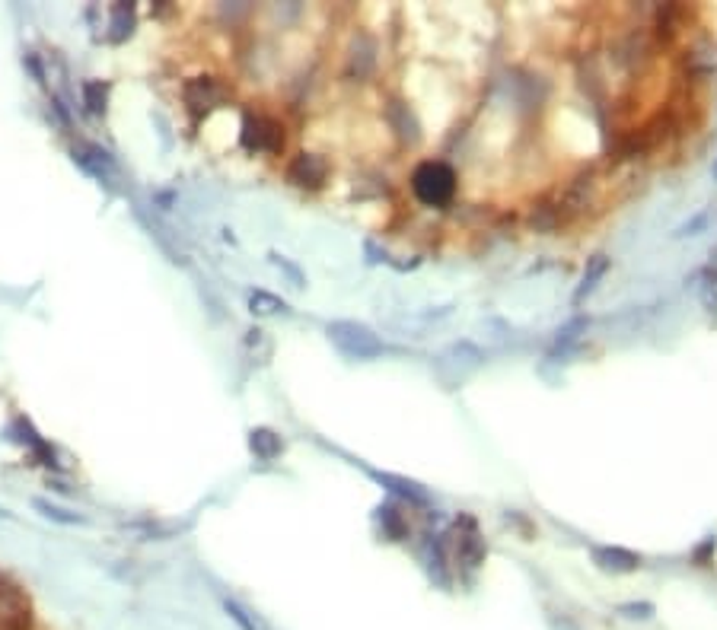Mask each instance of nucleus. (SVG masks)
Listing matches in <instances>:
<instances>
[{
	"mask_svg": "<svg viewBox=\"0 0 717 630\" xmlns=\"http://www.w3.org/2000/svg\"><path fill=\"white\" fill-rule=\"evenodd\" d=\"M242 144L252 153H281L284 147V128L278 118L265 112H246L242 118Z\"/></svg>",
	"mask_w": 717,
	"mask_h": 630,
	"instance_id": "nucleus-4",
	"label": "nucleus"
},
{
	"mask_svg": "<svg viewBox=\"0 0 717 630\" xmlns=\"http://www.w3.org/2000/svg\"><path fill=\"white\" fill-rule=\"evenodd\" d=\"M409 185L421 207H450L460 191V175L447 160H421L411 169Z\"/></svg>",
	"mask_w": 717,
	"mask_h": 630,
	"instance_id": "nucleus-1",
	"label": "nucleus"
},
{
	"mask_svg": "<svg viewBox=\"0 0 717 630\" xmlns=\"http://www.w3.org/2000/svg\"><path fill=\"white\" fill-rule=\"evenodd\" d=\"M619 615L628 617V621H647V617L657 615V609L651 601H625V605H619Z\"/></svg>",
	"mask_w": 717,
	"mask_h": 630,
	"instance_id": "nucleus-19",
	"label": "nucleus"
},
{
	"mask_svg": "<svg viewBox=\"0 0 717 630\" xmlns=\"http://www.w3.org/2000/svg\"><path fill=\"white\" fill-rule=\"evenodd\" d=\"M329 340L348 357V360H376V357L386 354V344L380 340V334H374L367 325L351 322V319L332 322Z\"/></svg>",
	"mask_w": 717,
	"mask_h": 630,
	"instance_id": "nucleus-2",
	"label": "nucleus"
},
{
	"mask_svg": "<svg viewBox=\"0 0 717 630\" xmlns=\"http://www.w3.org/2000/svg\"><path fill=\"white\" fill-rule=\"evenodd\" d=\"M249 449L256 452L262 462H271V458H278L281 452H284V442H281V436L274 433V430L258 427L249 433Z\"/></svg>",
	"mask_w": 717,
	"mask_h": 630,
	"instance_id": "nucleus-13",
	"label": "nucleus"
},
{
	"mask_svg": "<svg viewBox=\"0 0 717 630\" xmlns=\"http://www.w3.org/2000/svg\"><path fill=\"white\" fill-rule=\"evenodd\" d=\"M271 261H274V265H278V268L284 271V274H291V277H293V287H303V274H300V268H297V265H291V261H287L284 255H271Z\"/></svg>",
	"mask_w": 717,
	"mask_h": 630,
	"instance_id": "nucleus-22",
	"label": "nucleus"
},
{
	"mask_svg": "<svg viewBox=\"0 0 717 630\" xmlns=\"http://www.w3.org/2000/svg\"><path fill=\"white\" fill-rule=\"evenodd\" d=\"M287 181L297 185V189L319 191L329 181V163L319 153H297L291 163H287Z\"/></svg>",
	"mask_w": 717,
	"mask_h": 630,
	"instance_id": "nucleus-6",
	"label": "nucleus"
},
{
	"mask_svg": "<svg viewBox=\"0 0 717 630\" xmlns=\"http://www.w3.org/2000/svg\"><path fill=\"white\" fill-rule=\"evenodd\" d=\"M83 102H87V109L93 112V115H103L105 112V87L103 83H83Z\"/></svg>",
	"mask_w": 717,
	"mask_h": 630,
	"instance_id": "nucleus-17",
	"label": "nucleus"
},
{
	"mask_svg": "<svg viewBox=\"0 0 717 630\" xmlns=\"http://www.w3.org/2000/svg\"><path fill=\"white\" fill-rule=\"evenodd\" d=\"M383 118H386L389 130H392L402 144L415 147L418 140H421V122H418L415 109H411L405 99H399V96L386 99V105H383Z\"/></svg>",
	"mask_w": 717,
	"mask_h": 630,
	"instance_id": "nucleus-8",
	"label": "nucleus"
},
{
	"mask_svg": "<svg viewBox=\"0 0 717 630\" xmlns=\"http://www.w3.org/2000/svg\"><path fill=\"white\" fill-rule=\"evenodd\" d=\"M590 558L603 573H635L637 567H641V558H637V554H631V550H625V548H612V544H596V548H590Z\"/></svg>",
	"mask_w": 717,
	"mask_h": 630,
	"instance_id": "nucleus-10",
	"label": "nucleus"
},
{
	"mask_svg": "<svg viewBox=\"0 0 717 630\" xmlns=\"http://www.w3.org/2000/svg\"><path fill=\"white\" fill-rule=\"evenodd\" d=\"M702 306L714 315L717 312V265H711L702 277Z\"/></svg>",
	"mask_w": 717,
	"mask_h": 630,
	"instance_id": "nucleus-16",
	"label": "nucleus"
},
{
	"mask_svg": "<svg viewBox=\"0 0 717 630\" xmlns=\"http://www.w3.org/2000/svg\"><path fill=\"white\" fill-rule=\"evenodd\" d=\"M374 67H376V42L370 36H358L354 38L351 55H348V77L364 80Z\"/></svg>",
	"mask_w": 717,
	"mask_h": 630,
	"instance_id": "nucleus-11",
	"label": "nucleus"
},
{
	"mask_svg": "<svg viewBox=\"0 0 717 630\" xmlns=\"http://www.w3.org/2000/svg\"><path fill=\"white\" fill-rule=\"evenodd\" d=\"M0 630H32L30 601L10 583L0 580Z\"/></svg>",
	"mask_w": 717,
	"mask_h": 630,
	"instance_id": "nucleus-9",
	"label": "nucleus"
},
{
	"mask_svg": "<svg viewBox=\"0 0 717 630\" xmlns=\"http://www.w3.org/2000/svg\"><path fill=\"white\" fill-rule=\"evenodd\" d=\"M376 478L383 481V484H395V491L402 493V497H409V500H425L427 493L421 491V484H415V481H405V478H392V475H376Z\"/></svg>",
	"mask_w": 717,
	"mask_h": 630,
	"instance_id": "nucleus-18",
	"label": "nucleus"
},
{
	"mask_svg": "<svg viewBox=\"0 0 717 630\" xmlns=\"http://www.w3.org/2000/svg\"><path fill=\"white\" fill-rule=\"evenodd\" d=\"M224 609L230 611V617H233V621L240 624L242 630H258V627H256V621H252V617H249V611H242L240 605H236V601H224Z\"/></svg>",
	"mask_w": 717,
	"mask_h": 630,
	"instance_id": "nucleus-21",
	"label": "nucleus"
},
{
	"mask_svg": "<svg viewBox=\"0 0 717 630\" xmlns=\"http://www.w3.org/2000/svg\"><path fill=\"white\" fill-rule=\"evenodd\" d=\"M606 271H609V258H606V255H593V258L586 261V271H584V277H580V287L574 290L571 303L574 306L584 303V299L590 297L593 290H596V283L606 277Z\"/></svg>",
	"mask_w": 717,
	"mask_h": 630,
	"instance_id": "nucleus-12",
	"label": "nucleus"
},
{
	"mask_svg": "<svg viewBox=\"0 0 717 630\" xmlns=\"http://www.w3.org/2000/svg\"><path fill=\"white\" fill-rule=\"evenodd\" d=\"M182 99H185V105H189V112H195V115H207V112L220 109V105H227L230 87L220 80V77L205 73V77H191V80H185Z\"/></svg>",
	"mask_w": 717,
	"mask_h": 630,
	"instance_id": "nucleus-5",
	"label": "nucleus"
},
{
	"mask_svg": "<svg viewBox=\"0 0 717 630\" xmlns=\"http://www.w3.org/2000/svg\"><path fill=\"white\" fill-rule=\"evenodd\" d=\"M453 560H456V567H466V570H476L485 560V542H482V535H478L476 519H468V516H462V525H460V519H456Z\"/></svg>",
	"mask_w": 717,
	"mask_h": 630,
	"instance_id": "nucleus-7",
	"label": "nucleus"
},
{
	"mask_svg": "<svg viewBox=\"0 0 717 630\" xmlns=\"http://www.w3.org/2000/svg\"><path fill=\"white\" fill-rule=\"evenodd\" d=\"M711 175H714V181H717V156H714V169H711Z\"/></svg>",
	"mask_w": 717,
	"mask_h": 630,
	"instance_id": "nucleus-23",
	"label": "nucleus"
},
{
	"mask_svg": "<svg viewBox=\"0 0 717 630\" xmlns=\"http://www.w3.org/2000/svg\"><path fill=\"white\" fill-rule=\"evenodd\" d=\"M482 363H485V354H482V348H478L476 340L460 338L437 357L434 370H437V376L447 382V389H456V385H460L462 379L472 376V373H476Z\"/></svg>",
	"mask_w": 717,
	"mask_h": 630,
	"instance_id": "nucleus-3",
	"label": "nucleus"
},
{
	"mask_svg": "<svg viewBox=\"0 0 717 630\" xmlns=\"http://www.w3.org/2000/svg\"><path fill=\"white\" fill-rule=\"evenodd\" d=\"M131 26H134V7L131 4H115V7H112V38H125L128 32H131Z\"/></svg>",
	"mask_w": 717,
	"mask_h": 630,
	"instance_id": "nucleus-15",
	"label": "nucleus"
},
{
	"mask_svg": "<svg viewBox=\"0 0 717 630\" xmlns=\"http://www.w3.org/2000/svg\"><path fill=\"white\" fill-rule=\"evenodd\" d=\"M0 516H10V513H7V509H0Z\"/></svg>",
	"mask_w": 717,
	"mask_h": 630,
	"instance_id": "nucleus-24",
	"label": "nucleus"
},
{
	"mask_svg": "<svg viewBox=\"0 0 717 630\" xmlns=\"http://www.w3.org/2000/svg\"><path fill=\"white\" fill-rule=\"evenodd\" d=\"M36 509H42L48 519H55V522H61V525H80V516H73V513H67V509H61V507H52V503H45V500H36Z\"/></svg>",
	"mask_w": 717,
	"mask_h": 630,
	"instance_id": "nucleus-20",
	"label": "nucleus"
},
{
	"mask_svg": "<svg viewBox=\"0 0 717 630\" xmlns=\"http://www.w3.org/2000/svg\"><path fill=\"white\" fill-rule=\"evenodd\" d=\"M249 312H252V315H262V319H268V315H284V312H291V306H287L284 299L265 293V290H252L249 293Z\"/></svg>",
	"mask_w": 717,
	"mask_h": 630,
	"instance_id": "nucleus-14",
	"label": "nucleus"
}]
</instances>
